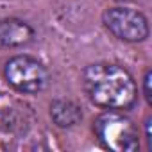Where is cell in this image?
Listing matches in <instances>:
<instances>
[{
	"label": "cell",
	"instance_id": "4",
	"mask_svg": "<svg viewBox=\"0 0 152 152\" xmlns=\"http://www.w3.org/2000/svg\"><path fill=\"white\" fill-rule=\"evenodd\" d=\"M102 23L115 38L127 43H141L148 38V20L138 9L109 7L102 13Z\"/></svg>",
	"mask_w": 152,
	"mask_h": 152
},
{
	"label": "cell",
	"instance_id": "2",
	"mask_svg": "<svg viewBox=\"0 0 152 152\" xmlns=\"http://www.w3.org/2000/svg\"><path fill=\"white\" fill-rule=\"evenodd\" d=\"M93 132L97 141L113 152H134L140 148L138 129L129 116L116 109H109L99 115L93 122Z\"/></svg>",
	"mask_w": 152,
	"mask_h": 152
},
{
	"label": "cell",
	"instance_id": "7",
	"mask_svg": "<svg viewBox=\"0 0 152 152\" xmlns=\"http://www.w3.org/2000/svg\"><path fill=\"white\" fill-rule=\"evenodd\" d=\"M150 79H152V72H150V70H145V75H143V97H145V100H147V104H148V106H152Z\"/></svg>",
	"mask_w": 152,
	"mask_h": 152
},
{
	"label": "cell",
	"instance_id": "3",
	"mask_svg": "<svg viewBox=\"0 0 152 152\" xmlns=\"http://www.w3.org/2000/svg\"><path fill=\"white\" fill-rule=\"evenodd\" d=\"M4 77L20 93L36 95L47 90L50 75L45 64L31 56H15L4 66Z\"/></svg>",
	"mask_w": 152,
	"mask_h": 152
},
{
	"label": "cell",
	"instance_id": "6",
	"mask_svg": "<svg viewBox=\"0 0 152 152\" xmlns=\"http://www.w3.org/2000/svg\"><path fill=\"white\" fill-rule=\"evenodd\" d=\"M50 118L61 129H70L83 120V109L70 99H54L50 102Z\"/></svg>",
	"mask_w": 152,
	"mask_h": 152
},
{
	"label": "cell",
	"instance_id": "5",
	"mask_svg": "<svg viewBox=\"0 0 152 152\" xmlns=\"http://www.w3.org/2000/svg\"><path fill=\"white\" fill-rule=\"evenodd\" d=\"M34 39V29L20 18L0 20V45L7 48H16L29 45Z\"/></svg>",
	"mask_w": 152,
	"mask_h": 152
},
{
	"label": "cell",
	"instance_id": "8",
	"mask_svg": "<svg viewBox=\"0 0 152 152\" xmlns=\"http://www.w3.org/2000/svg\"><path fill=\"white\" fill-rule=\"evenodd\" d=\"M145 141H147V148L152 150V136H150V116L145 118Z\"/></svg>",
	"mask_w": 152,
	"mask_h": 152
},
{
	"label": "cell",
	"instance_id": "1",
	"mask_svg": "<svg viewBox=\"0 0 152 152\" xmlns=\"http://www.w3.org/2000/svg\"><path fill=\"white\" fill-rule=\"evenodd\" d=\"M83 86L90 100L104 109L125 111L138 99L132 75L113 63H93L86 66L83 72Z\"/></svg>",
	"mask_w": 152,
	"mask_h": 152
},
{
	"label": "cell",
	"instance_id": "9",
	"mask_svg": "<svg viewBox=\"0 0 152 152\" xmlns=\"http://www.w3.org/2000/svg\"><path fill=\"white\" fill-rule=\"evenodd\" d=\"M120 2H129V0H120Z\"/></svg>",
	"mask_w": 152,
	"mask_h": 152
}]
</instances>
